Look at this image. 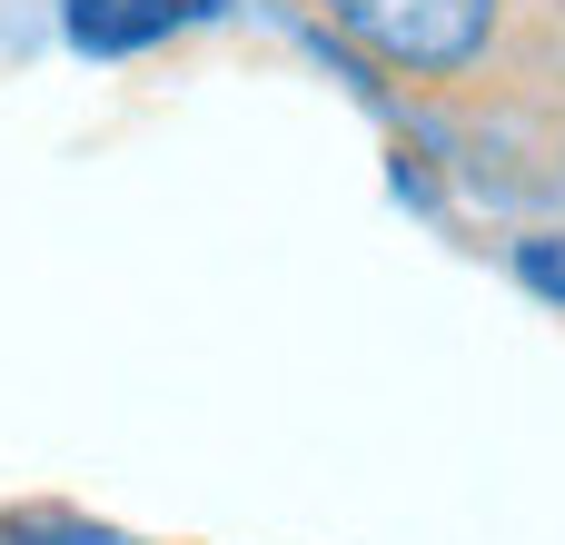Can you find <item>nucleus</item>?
<instances>
[{
	"instance_id": "obj_2",
	"label": "nucleus",
	"mask_w": 565,
	"mask_h": 545,
	"mask_svg": "<svg viewBox=\"0 0 565 545\" xmlns=\"http://www.w3.org/2000/svg\"><path fill=\"white\" fill-rule=\"evenodd\" d=\"M209 10L218 0H70V40L79 50H139V40H169Z\"/></svg>"
},
{
	"instance_id": "obj_3",
	"label": "nucleus",
	"mask_w": 565,
	"mask_h": 545,
	"mask_svg": "<svg viewBox=\"0 0 565 545\" xmlns=\"http://www.w3.org/2000/svg\"><path fill=\"white\" fill-rule=\"evenodd\" d=\"M516 278H526L536 298H556V308H565V248H556V238H526V248H516Z\"/></svg>"
},
{
	"instance_id": "obj_1",
	"label": "nucleus",
	"mask_w": 565,
	"mask_h": 545,
	"mask_svg": "<svg viewBox=\"0 0 565 545\" xmlns=\"http://www.w3.org/2000/svg\"><path fill=\"white\" fill-rule=\"evenodd\" d=\"M308 10L397 79H457L497 40V0H308Z\"/></svg>"
}]
</instances>
